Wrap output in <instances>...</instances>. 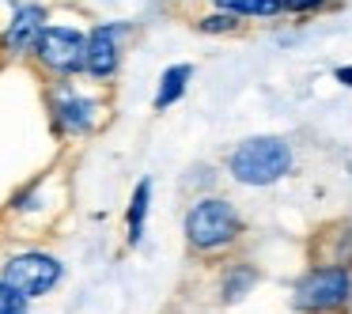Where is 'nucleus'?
I'll return each instance as SVG.
<instances>
[{
    "label": "nucleus",
    "instance_id": "obj_5",
    "mask_svg": "<svg viewBox=\"0 0 352 314\" xmlns=\"http://www.w3.org/2000/svg\"><path fill=\"white\" fill-rule=\"evenodd\" d=\"M34 54L57 76H76L87 61V34H80L76 27H46Z\"/></svg>",
    "mask_w": 352,
    "mask_h": 314
},
{
    "label": "nucleus",
    "instance_id": "obj_9",
    "mask_svg": "<svg viewBox=\"0 0 352 314\" xmlns=\"http://www.w3.org/2000/svg\"><path fill=\"white\" fill-rule=\"evenodd\" d=\"M95 117H99V102L95 99L72 91V87H61V91L54 95V122H57V129L87 133L95 125Z\"/></svg>",
    "mask_w": 352,
    "mask_h": 314
},
{
    "label": "nucleus",
    "instance_id": "obj_4",
    "mask_svg": "<svg viewBox=\"0 0 352 314\" xmlns=\"http://www.w3.org/2000/svg\"><path fill=\"white\" fill-rule=\"evenodd\" d=\"M0 276L27 299H42L61 284L65 276V265L46 250H23V254H12L0 269Z\"/></svg>",
    "mask_w": 352,
    "mask_h": 314
},
{
    "label": "nucleus",
    "instance_id": "obj_15",
    "mask_svg": "<svg viewBox=\"0 0 352 314\" xmlns=\"http://www.w3.org/2000/svg\"><path fill=\"white\" fill-rule=\"evenodd\" d=\"M27 311H31V299L19 295V291L0 276V314H27Z\"/></svg>",
    "mask_w": 352,
    "mask_h": 314
},
{
    "label": "nucleus",
    "instance_id": "obj_8",
    "mask_svg": "<svg viewBox=\"0 0 352 314\" xmlns=\"http://www.w3.org/2000/svg\"><path fill=\"white\" fill-rule=\"evenodd\" d=\"M311 265H337L352 273V223H329L314 235Z\"/></svg>",
    "mask_w": 352,
    "mask_h": 314
},
{
    "label": "nucleus",
    "instance_id": "obj_14",
    "mask_svg": "<svg viewBox=\"0 0 352 314\" xmlns=\"http://www.w3.org/2000/svg\"><path fill=\"white\" fill-rule=\"evenodd\" d=\"M243 27V19L231 16V12H212V16L197 19V31L201 34H235Z\"/></svg>",
    "mask_w": 352,
    "mask_h": 314
},
{
    "label": "nucleus",
    "instance_id": "obj_7",
    "mask_svg": "<svg viewBox=\"0 0 352 314\" xmlns=\"http://www.w3.org/2000/svg\"><path fill=\"white\" fill-rule=\"evenodd\" d=\"M42 31H46V8L42 4H19L12 12L8 31H4V49L8 54H34Z\"/></svg>",
    "mask_w": 352,
    "mask_h": 314
},
{
    "label": "nucleus",
    "instance_id": "obj_10",
    "mask_svg": "<svg viewBox=\"0 0 352 314\" xmlns=\"http://www.w3.org/2000/svg\"><path fill=\"white\" fill-rule=\"evenodd\" d=\"M258 280H261V269L254 265V261H231V265H223L220 284H216V291H220V303H223V306L243 303V299L250 295L254 288H258Z\"/></svg>",
    "mask_w": 352,
    "mask_h": 314
},
{
    "label": "nucleus",
    "instance_id": "obj_16",
    "mask_svg": "<svg viewBox=\"0 0 352 314\" xmlns=\"http://www.w3.org/2000/svg\"><path fill=\"white\" fill-rule=\"evenodd\" d=\"M329 0H284V12H296V16H307V12H322Z\"/></svg>",
    "mask_w": 352,
    "mask_h": 314
},
{
    "label": "nucleus",
    "instance_id": "obj_2",
    "mask_svg": "<svg viewBox=\"0 0 352 314\" xmlns=\"http://www.w3.org/2000/svg\"><path fill=\"white\" fill-rule=\"evenodd\" d=\"M292 163H296V152L284 137H246L228 152V175L239 186L265 190L292 175Z\"/></svg>",
    "mask_w": 352,
    "mask_h": 314
},
{
    "label": "nucleus",
    "instance_id": "obj_13",
    "mask_svg": "<svg viewBox=\"0 0 352 314\" xmlns=\"http://www.w3.org/2000/svg\"><path fill=\"white\" fill-rule=\"evenodd\" d=\"M212 4L239 19H273L284 12V0H212Z\"/></svg>",
    "mask_w": 352,
    "mask_h": 314
},
{
    "label": "nucleus",
    "instance_id": "obj_11",
    "mask_svg": "<svg viewBox=\"0 0 352 314\" xmlns=\"http://www.w3.org/2000/svg\"><path fill=\"white\" fill-rule=\"evenodd\" d=\"M148 208H152V178H140L137 190H133L129 212H125V243L129 246H140V238H144Z\"/></svg>",
    "mask_w": 352,
    "mask_h": 314
},
{
    "label": "nucleus",
    "instance_id": "obj_6",
    "mask_svg": "<svg viewBox=\"0 0 352 314\" xmlns=\"http://www.w3.org/2000/svg\"><path fill=\"white\" fill-rule=\"evenodd\" d=\"M129 31L125 23H99L87 34V61L84 72H91L95 80H110L122 65V34Z\"/></svg>",
    "mask_w": 352,
    "mask_h": 314
},
{
    "label": "nucleus",
    "instance_id": "obj_1",
    "mask_svg": "<svg viewBox=\"0 0 352 314\" xmlns=\"http://www.w3.org/2000/svg\"><path fill=\"white\" fill-rule=\"evenodd\" d=\"M243 216L239 208L231 205L228 197L220 193H205L197 197L190 208H186V220H182V235L186 246L201 258H212V254H223L243 238Z\"/></svg>",
    "mask_w": 352,
    "mask_h": 314
},
{
    "label": "nucleus",
    "instance_id": "obj_17",
    "mask_svg": "<svg viewBox=\"0 0 352 314\" xmlns=\"http://www.w3.org/2000/svg\"><path fill=\"white\" fill-rule=\"evenodd\" d=\"M333 80H337V84H344V87H352V65H341V69L333 72Z\"/></svg>",
    "mask_w": 352,
    "mask_h": 314
},
{
    "label": "nucleus",
    "instance_id": "obj_12",
    "mask_svg": "<svg viewBox=\"0 0 352 314\" xmlns=\"http://www.w3.org/2000/svg\"><path fill=\"white\" fill-rule=\"evenodd\" d=\"M190 76H193V65H170L167 72L160 76V91H155V110H167L175 106L178 99L186 95V87H190Z\"/></svg>",
    "mask_w": 352,
    "mask_h": 314
},
{
    "label": "nucleus",
    "instance_id": "obj_3",
    "mask_svg": "<svg viewBox=\"0 0 352 314\" xmlns=\"http://www.w3.org/2000/svg\"><path fill=\"white\" fill-rule=\"evenodd\" d=\"M352 306V273L337 265H307L292 284L296 314H349Z\"/></svg>",
    "mask_w": 352,
    "mask_h": 314
}]
</instances>
